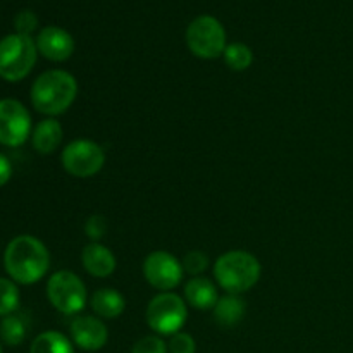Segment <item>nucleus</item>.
<instances>
[{
  "label": "nucleus",
  "instance_id": "1",
  "mask_svg": "<svg viewBox=\"0 0 353 353\" xmlns=\"http://www.w3.org/2000/svg\"><path fill=\"white\" fill-rule=\"evenodd\" d=\"M3 268L14 283L34 285L50 268V254L43 241L31 234H19L3 252Z\"/></svg>",
  "mask_w": 353,
  "mask_h": 353
},
{
  "label": "nucleus",
  "instance_id": "2",
  "mask_svg": "<svg viewBox=\"0 0 353 353\" xmlns=\"http://www.w3.org/2000/svg\"><path fill=\"white\" fill-rule=\"evenodd\" d=\"M78 81L64 69H50L34 79L31 86V103L40 114L55 117L64 114L74 103Z\"/></svg>",
  "mask_w": 353,
  "mask_h": 353
},
{
  "label": "nucleus",
  "instance_id": "3",
  "mask_svg": "<svg viewBox=\"0 0 353 353\" xmlns=\"http://www.w3.org/2000/svg\"><path fill=\"white\" fill-rule=\"evenodd\" d=\"M262 265L254 254L245 250H231L221 255L214 264V278L217 285L231 295L250 292L259 283Z\"/></svg>",
  "mask_w": 353,
  "mask_h": 353
},
{
  "label": "nucleus",
  "instance_id": "4",
  "mask_svg": "<svg viewBox=\"0 0 353 353\" xmlns=\"http://www.w3.org/2000/svg\"><path fill=\"white\" fill-rule=\"evenodd\" d=\"M37 41L26 34L12 33L0 40V78L17 83L26 78L37 64Z\"/></svg>",
  "mask_w": 353,
  "mask_h": 353
},
{
  "label": "nucleus",
  "instance_id": "5",
  "mask_svg": "<svg viewBox=\"0 0 353 353\" xmlns=\"http://www.w3.org/2000/svg\"><path fill=\"white\" fill-rule=\"evenodd\" d=\"M185 40L188 50L203 61L221 57L228 47V37L223 23L209 14H202L188 24Z\"/></svg>",
  "mask_w": 353,
  "mask_h": 353
},
{
  "label": "nucleus",
  "instance_id": "6",
  "mask_svg": "<svg viewBox=\"0 0 353 353\" xmlns=\"http://www.w3.org/2000/svg\"><path fill=\"white\" fill-rule=\"evenodd\" d=\"M145 316L157 336H174L188 319V303L176 293L164 292L150 300Z\"/></svg>",
  "mask_w": 353,
  "mask_h": 353
},
{
  "label": "nucleus",
  "instance_id": "7",
  "mask_svg": "<svg viewBox=\"0 0 353 353\" xmlns=\"http://www.w3.org/2000/svg\"><path fill=\"white\" fill-rule=\"evenodd\" d=\"M48 302L64 316H78L88 302L85 283L72 271H57L48 278Z\"/></svg>",
  "mask_w": 353,
  "mask_h": 353
},
{
  "label": "nucleus",
  "instance_id": "8",
  "mask_svg": "<svg viewBox=\"0 0 353 353\" xmlns=\"http://www.w3.org/2000/svg\"><path fill=\"white\" fill-rule=\"evenodd\" d=\"M62 168L74 178H92L105 164V150L92 140H74L68 143L61 155Z\"/></svg>",
  "mask_w": 353,
  "mask_h": 353
},
{
  "label": "nucleus",
  "instance_id": "9",
  "mask_svg": "<svg viewBox=\"0 0 353 353\" xmlns=\"http://www.w3.org/2000/svg\"><path fill=\"white\" fill-rule=\"evenodd\" d=\"M143 276L152 288L159 292H172L183 281L185 269L181 261L164 250L148 254L143 261Z\"/></svg>",
  "mask_w": 353,
  "mask_h": 353
},
{
  "label": "nucleus",
  "instance_id": "10",
  "mask_svg": "<svg viewBox=\"0 0 353 353\" xmlns=\"http://www.w3.org/2000/svg\"><path fill=\"white\" fill-rule=\"evenodd\" d=\"M31 133V116L26 107L19 100H0V143L12 148L21 147Z\"/></svg>",
  "mask_w": 353,
  "mask_h": 353
},
{
  "label": "nucleus",
  "instance_id": "11",
  "mask_svg": "<svg viewBox=\"0 0 353 353\" xmlns=\"http://www.w3.org/2000/svg\"><path fill=\"white\" fill-rule=\"evenodd\" d=\"M38 54L52 62H64L74 54V38L69 31L59 26H45L37 37Z\"/></svg>",
  "mask_w": 353,
  "mask_h": 353
},
{
  "label": "nucleus",
  "instance_id": "12",
  "mask_svg": "<svg viewBox=\"0 0 353 353\" xmlns=\"http://www.w3.org/2000/svg\"><path fill=\"white\" fill-rule=\"evenodd\" d=\"M71 338L83 350L97 352L107 345L109 330L100 317L76 316L71 323Z\"/></svg>",
  "mask_w": 353,
  "mask_h": 353
},
{
  "label": "nucleus",
  "instance_id": "13",
  "mask_svg": "<svg viewBox=\"0 0 353 353\" xmlns=\"http://www.w3.org/2000/svg\"><path fill=\"white\" fill-rule=\"evenodd\" d=\"M81 262L83 268L86 269L90 276L93 278H109V276L114 274L117 268L116 255L102 243H92L86 245L81 252Z\"/></svg>",
  "mask_w": 353,
  "mask_h": 353
},
{
  "label": "nucleus",
  "instance_id": "14",
  "mask_svg": "<svg viewBox=\"0 0 353 353\" xmlns=\"http://www.w3.org/2000/svg\"><path fill=\"white\" fill-rule=\"evenodd\" d=\"M219 292L217 286L210 281L209 278L196 276L192 278L185 286V300L188 305H192L196 310H210L216 307L219 300Z\"/></svg>",
  "mask_w": 353,
  "mask_h": 353
},
{
  "label": "nucleus",
  "instance_id": "15",
  "mask_svg": "<svg viewBox=\"0 0 353 353\" xmlns=\"http://www.w3.org/2000/svg\"><path fill=\"white\" fill-rule=\"evenodd\" d=\"M62 138H64V130L61 123L55 117H47L34 126L31 133V143L38 154L48 155L61 147Z\"/></svg>",
  "mask_w": 353,
  "mask_h": 353
},
{
  "label": "nucleus",
  "instance_id": "16",
  "mask_svg": "<svg viewBox=\"0 0 353 353\" xmlns=\"http://www.w3.org/2000/svg\"><path fill=\"white\" fill-rule=\"evenodd\" d=\"M90 305L102 319H117L126 309V300L117 290L100 288L92 295Z\"/></svg>",
  "mask_w": 353,
  "mask_h": 353
},
{
  "label": "nucleus",
  "instance_id": "17",
  "mask_svg": "<svg viewBox=\"0 0 353 353\" xmlns=\"http://www.w3.org/2000/svg\"><path fill=\"white\" fill-rule=\"evenodd\" d=\"M214 319L219 326L223 327H233L236 324L241 323L245 316V310H247V305H245L243 299L240 295H228L221 296L217 300L216 307H214Z\"/></svg>",
  "mask_w": 353,
  "mask_h": 353
},
{
  "label": "nucleus",
  "instance_id": "18",
  "mask_svg": "<svg viewBox=\"0 0 353 353\" xmlns=\"http://www.w3.org/2000/svg\"><path fill=\"white\" fill-rule=\"evenodd\" d=\"M30 353H74L71 340L59 331H45L31 343Z\"/></svg>",
  "mask_w": 353,
  "mask_h": 353
},
{
  "label": "nucleus",
  "instance_id": "19",
  "mask_svg": "<svg viewBox=\"0 0 353 353\" xmlns=\"http://www.w3.org/2000/svg\"><path fill=\"white\" fill-rule=\"evenodd\" d=\"M224 62L231 71H247L252 64H254V52L248 45L241 43V41H233L228 43L226 50L223 54Z\"/></svg>",
  "mask_w": 353,
  "mask_h": 353
},
{
  "label": "nucleus",
  "instance_id": "20",
  "mask_svg": "<svg viewBox=\"0 0 353 353\" xmlns=\"http://www.w3.org/2000/svg\"><path fill=\"white\" fill-rule=\"evenodd\" d=\"M26 324H24L23 317L16 316V314H10L6 316L0 323V338L6 345L9 347H17L24 341L26 338Z\"/></svg>",
  "mask_w": 353,
  "mask_h": 353
},
{
  "label": "nucleus",
  "instance_id": "21",
  "mask_svg": "<svg viewBox=\"0 0 353 353\" xmlns=\"http://www.w3.org/2000/svg\"><path fill=\"white\" fill-rule=\"evenodd\" d=\"M19 290L12 279L0 278V316H10L19 307Z\"/></svg>",
  "mask_w": 353,
  "mask_h": 353
},
{
  "label": "nucleus",
  "instance_id": "22",
  "mask_svg": "<svg viewBox=\"0 0 353 353\" xmlns=\"http://www.w3.org/2000/svg\"><path fill=\"white\" fill-rule=\"evenodd\" d=\"M181 264L185 272H188L193 278H196V276H202L207 271V268H209V257L203 252L192 250L183 257Z\"/></svg>",
  "mask_w": 353,
  "mask_h": 353
},
{
  "label": "nucleus",
  "instance_id": "23",
  "mask_svg": "<svg viewBox=\"0 0 353 353\" xmlns=\"http://www.w3.org/2000/svg\"><path fill=\"white\" fill-rule=\"evenodd\" d=\"M14 28H16V33L31 37V33L38 28V16L33 10H21L14 17Z\"/></svg>",
  "mask_w": 353,
  "mask_h": 353
},
{
  "label": "nucleus",
  "instance_id": "24",
  "mask_svg": "<svg viewBox=\"0 0 353 353\" xmlns=\"http://www.w3.org/2000/svg\"><path fill=\"white\" fill-rule=\"evenodd\" d=\"M168 350L169 353H195L196 343L192 334L179 331L174 336H171L168 343Z\"/></svg>",
  "mask_w": 353,
  "mask_h": 353
},
{
  "label": "nucleus",
  "instance_id": "25",
  "mask_svg": "<svg viewBox=\"0 0 353 353\" xmlns=\"http://www.w3.org/2000/svg\"><path fill=\"white\" fill-rule=\"evenodd\" d=\"M131 353H169V350L161 336H145L134 343Z\"/></svg>",
  "mask_w": 353,
  "mask_h": 353
},
{
  "label": "nucleus",
  "instance_id": "26",
  "mask_svg": "<svg viewBox=\"0 0 353 353\" xmlns=\"http://www.w3.org/2000/svg\"><path fill=\"white\" fill-rule=\"evenodd\" d=\"M85 233L95 243H100L107 233V221L103 216H90L85 221Z\"/></svg>",
  "mask_w": 353,
  "mask_h": 353
},
{
  "label": "nucleus",
  "instance_id": "27",
  "mask_svg": "<svg viewBox=\"0 0 353 353\" xmlns=\"http://www.w3.org/2000/svg\"><path fill=\"white\" fill-rule=\"evenodd\" d=\"M10 178H12V165L6 155L0 154V186L7 185Z\"/></svg>",
  "mask_w": 353,
  "mask_h": 353
},
{
  "label": "nucleus",
  "instance_id": "28",
  "mask_svg": "<svg viewBox=\"0 0 353 353\" xmlns=\"http://www.w3.org/2000/svg\"><path fill=\"white\" fill-rule=\"evenodd\" d=\"M0 353H3V352H2V345H0Z\"/></svg>",
  "mask_w": 353,
  "mask_h": 353
}]
</instances>
